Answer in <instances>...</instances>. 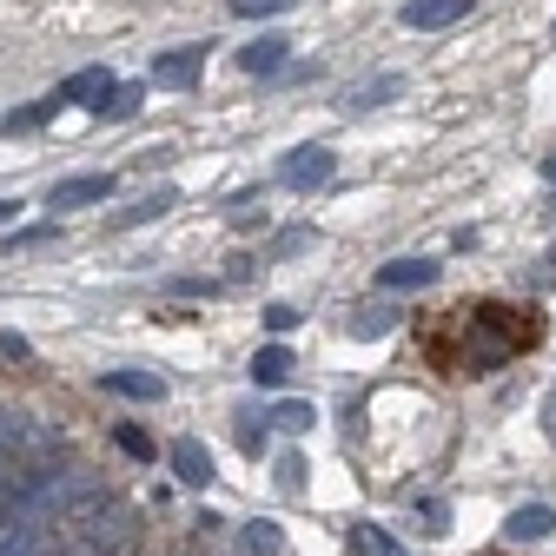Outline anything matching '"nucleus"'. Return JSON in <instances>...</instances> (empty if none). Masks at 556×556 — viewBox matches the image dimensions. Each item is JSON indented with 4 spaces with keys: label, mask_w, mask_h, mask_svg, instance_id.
Here are the masks:
<instances>
[{
    "label": "nucleus",
    "mask_w": 556,
    "mask_h": 556,
    "mask_svg": "<svg viewBox=\"0 0 556 556\" xmlns=\"http://www.w3.org/2000/svg\"><path fill=\"white\" fill-rule=\"evenodd\" d=\"M93 497V477L80 470H53V477H34V491L0 517V556H47L53 530L66 510H80Z\"/></svg>",
    "instance_id": "obj_1"
},
{
    "label": "nucleus",
    "mask_w": 556,
    "mask_h": 556,
    "mask_svg": "<svg viewBox=\"0 0 556 556\" xmlns=\"http://www.w3.org/2000/svg\"><path fill=\"white\" fill-rule=\"evenodd\" d=\"M60 556H126L132 549V536H139V517H132V504H113V497H87L80 510H66L60 517Z\"/></svg>",
    "instance_id": "obj_2"
},
{
    "label": "nucleus",
    "mask_w": 556,
    "mask_h": 556,
    "mask_svg": "<svg viewBox=\"0 0 556 556\" xmlns=\"http://www.w3.org/2000/svg\"><path fill=\"white\" fill-rule=\"evenodd\" d=\"M113 93H119V80L106 74V66H80V74H66V80H60L53 100H60V106H93V113H100Z\"/></svg>",
    "instance_id": "obj_3"
},
{
    "label": "nucleus",
    "mask_w": 556,
    "mask_h": 556,
    "mask_svg": "<svg viewBox=\"0 0 556 556\" xmlns=\"http://www.w3.org/2000/svg\"><path fill=\"white\" fill-rule=\"evenodd\" d=\"M338 173V153L331 147H299L286 166H278V179H286V186H299V192H312V186H325Z\"/></svg>",
    "instance_id": "obj_4"
},
{
    "label": "nucleus",
    "mask_w": 556,
    "mask_h": 556,
    "mask_svg": "<svg viewBox=\"0 0 556 556\" xmlns=\"http://www.w3.org/2000/svg\"><path fill=\"white\" fill-rule=\"evenodd\" d=\"M464 14H470V0H404V8H397V21H404V27H417V34L457 27Z\"/></svg>",
    "instance_id": "obj_5"
},
{
    "label": "nucleus",
    "mask_w": 556,
    "mask_h": 556,
    "mask_svg": "<svg viewBox=\"0 0 556 556\" xmlns=\"http://www.w3.org/2000/svg\"><path fill=\"white\" fill-rule=\"evenodd\" d=\"M113 199V173H74V179H60L47 192V205H60V213H74V205H100Z\"/></svg>",
    "instance_id": "obj_6"
},
{
    "label": "nucleus",
    "mask_w": 556,
    "mask_h": 556,
    "mask_svg": "<svg viewBox=\"0 0 556 556\" xmlns=\"http://www.w3.org/2000/svg\"><path fill=\"white\" fill-rule=\"evenodd\" d=\"M205 74V47H173L153 60V87H192Z\"/></svg>",
    "instance_id": "obj_7"
},
{
    "label": "nucleus",
    "mask_w": 556,
    "mask_h": 556,
    "mask_svg": "<svg viewBox=\"0 0 556 556\" xmlns=\"http://www.w3.org/2000/svg\"><path fill=\"white\" fill-rule=\"evenodd\" d=\"M378 286H384V292H417V286H438V258H391V265H378Z\"/></svg>",
    "instance_id": "obj_8"
},
{
    "label": "nucleus",
    "mask_w": 556,
    "mask_h": 556,
    "mask_svg": "<svg viewBox=\"0 0 556 556\" xmlns=\"http://www.w3.org/2000/svg\"><path fill=\"white\" fill-rule=\"evenodd\" d=\"M173 477L192 483V491H205V483H213V451H205L199 438H179L173 444Z\"/></svg>",
    "instance_id": "obj_9"
},
{
    "label": "nucleus",
    "mask_w": 556,
    "mask_h": 556,
    "mask_svg": "<svg viewBox=\"0 0 556 556\" xmlns=\"http://www.w3.org/2000/svg\"><path fill=\"white\" fill-rule=\"evenodd\" d=\"M286 60H292V40H286V34H258L252 47H239V66H245V74H278Z\"/></svg>",
    "instance_id": "obj_10"
},
{
    "label": "nucleus",
    "mask_w": 556,
    "mask_h": 556,
    "mask_svg": "<svg viewBox=\"0 0 556 556\" xmlns=\"http://www.w3.org/2000/svg\"><path fill=\"white\" fill-rule=\"evenodd\" d=\"M504 536L510 543H543V536H556V510L549 504H523V510H510Z\"/></svg>",
    "instance_id": "obj_11"
},
{
    "label": "nucleus",
    "mask_w": 556,
    "mask_h": 556,
    "mask_svg": "<svg viewBox=\"0 0 556 556\" xmlns=\"http://www.w3.org/2000/svg\"><path fill=\"white\" fill-rule=\"evenodd\" d=\"M100 391H113V397H139V404H160V397H166V378H153V371H106Z\"/></svg>",
    "instance_id": "obj_12"
},
{
    "label": "nucleus",
    "mask_w": 556,
    "mask_h": 556,
    "mask_svg": "<svg viewBox=\"0 0 556 556\" xmlns=\"http://www.w3.org/2000/svg\"><path fill=\"white\" fill-rule=\"evenodd\" d=\"M397 93H404V74H371V80H358L352 93H344V106L365 113V106H384V100H397Z\"/></svg>",
    "instance_id": "obj_13"
},
{
    "label": "nucleus",
    "mask_w": 556,
    "mask_h": 556,
    "mask_svg": "<svg viewBox=\"0 0 556 556\" xmlns=\"http://www.w3.org/2000/svg\"><path fill=\"white\" fill-rule=\"evenodd\" d=\"M286 378H292V352H286V344H258L252 384H286Z\"/></svg>",
    "instance_id": "obj_14"
},
{
    "label": "nucleus",
    "mask_w": 556,
    "mask_h": 556,
    "mask_svg": "<svg viewBox=\"0 0 556 556\" xmlns=\"http://www.w3.org/2000/svg\"><path fill=\"white\" fill-rule=\"evenodd\" d=\"M352 556H404V543L384 536L378 523H358V530H352Z\"/></svg>",
    "instance_id": "obj_15"
},
{
    "label": "nucleus",
    "mask_w": 556,
    "mask_h": 556,
    "mask_svg": "<svg viewBox=\"0 0 556 556\" xmlns=\"http://www.w3.org/2000/svg\"><path fill=\"white\" fill-rule=\"evenodd\" d=\"M166 205H179V192H173V186H160V192H147L139 205H126L119 226H147V219H160V213H166Z\"/></svg>",
    "instance_id": "obj_16"
},
{
    "label": "nucleus",
    "mask_w": 556,
    "mask_h": 556,
    "mask_svg": "<svg viewBox=\"0 0 556 556\" xmlns=\"http://www.w3.org/2000/svg\"><path fill=\"white\" fill-rule=\"evenodd\" d=\"M391 325H397V312H384V305H371V312H358V318H352V338H384Z\"/></svg>",
    "instance_id": "obj_17"
},
{
    "label": "nucleus",
    "mask_w": 556,
    "mask_h": 556,
    "mask_svg": "<svg viewBox=\"0 0 556 556\" xmlns=\"http://www.w3.org/2000/svg\"><path fill=\"white\" fill-rule=\"evenodd\" d=\"M299 0H232V14L239 21H265V14H292Z\"/></svg>",
    "instance_id": "obj_18"
},
{
    "label": "nucleus",
    "mask_w": 556,
    "mask_h": 556,
    "mask_svg": "<svg viewBox=\"0 0 556 556\" xmlns=\"http://www.w3.org/2000/svg\"><path fill=\"white\" fill-rule=\"evenodd\" d=\"M278 491H286V497H299V491H305V457H292V451L278 457Z\"/></svg>",
    "instance_id": "obj_19"
},
{
    "label": "nucleus",
    "mask_w": 556,
    "mask_h": 556,
    "mask_svg": "<svg viewBox=\"0 0 556 556\" xmlns=\"http://www.w3.org/2000/svg\"><path fill=\"white\" fill-rule=\"evenodd\" d=\"M232 226H265V199L258 192H239L232 199Z\"/></svg>",
    "instance_id": "obj_20"
},
{
    "label": "nucleus",
    "mask_w": 556,
    "mask_h": 556,
    "mask_svg": "<svg viewBox=\"0 0 556 556\" xmlns=\"http://www.w3.org/2000/svg\"><path fill=\"white\" fill-rule=\"evenodd\" d=\"M271 425H278V431H312V404H278Z\"/></svg>",
    "instance_id": "obj_21"
},
{
    "label": "nucleus",
    "mask_w": 556,
    "mask_h": 556,
    "mask_svg": "<svg viewBox=\"0 0 556 556\" xmlns=\"http://www.w3.org/2000/svg\"><path fill=\"white\" fill-rule=\"evenodd\" d=\"M53 113H60V100H40V106H21L8 126H14V132H34V126H40V119H53Z\"/></svg>",
    "instance_id": "obj_22"
},
{
    "label": "nucleus",
    "mask_w": 556,
    "mask_h": 556,
    "mask_svg": "<svg viewBox=\"0 0 556 556\" xmlns=\"http://www.w3.org/2000/svg\"><path fill=\"white\" fill-rule=\"evenodd\" d=\"M417 523H425L431 536H444V530H451V510H444L438 497H425V504H417Z\"/></svg>",
    "instance_id": "obj_23"
},
{
    "label": "nucleus",
    "mask_w": 556,
    "mask_h": 556,
    "mask_svg": "<svg viewBox=\"0 0 556 556\" xmlns=\"http://www.w3.org/2000/svg\"><path fill=\"white\" fill-rule=\"evenodd\" d=\"M119 451H126V457H153V438L139 431V425H119Z\"/></svg>",
    "instance_id": "obj_24"
},
{
    "label": "nucleus",
    "mask_w": 556,
    "mask_h": 556,
    "mask_svg": "<svg viewBox=\"0 0 556 556\" xmlns=\"http://www.w3.org/2000/svg\"><path fill=\"white\" fill-rule=\"evenodd\" d=\"M278 543H286V536H278L271 523H252V530H245V549H258V556H271Z\"/></svg>",
    "instance_id": "obj_25"
},
{
    "label": "nucleus",
    "mask_w": 556,
    "mask_h": 556,
    "mask_svg": "<svg viewBox=\"0 0 556 556\" xmlns=\"http://www.w3.org/2000/svg\"><path fill=\"white\" fill-rule=\"evenodd\" d=\"M132 106H139V87H119V93H113V100L100 106V119H126Z\"/></svg>",
    "instance_id": "obj_26"
},
{
    "label": "nucleus",
    "mask_w": 556,
    "mask_h": 556,
    "mask_svg": "<svg viewBox=\"0 0 556 556\" xmlns=\"http://www.w3.org/2000/svg\"><path fill=\"white\" fill-rule=\"evenodd\" d=\"M299 325V305H265V331H292Z\"/></svg>",
    "instance_id": "obj_27"
},
{
    "label": "nucleus",
    "mask_w": 556,
    "mask_h": 556,
    "mask_svg": "<svg viewBox=\"0 0 556 556\" xmlns=\"http://www.w3.org/2000/svg\"><path fill=\"white\" fill-rule=\"evenodd\" d=\"M0 352H8V358H27V338H21V331H0Z\"/></svg>",
    "instance_id": "obj_28"
},
{
    "label": "nucleus",
    "mask_w": 556,
    "mask_h": 556,
    "mask_svg": "<svg viewBox=\"0 0 556 556\" xmlns=\"http://www.w3.org/2000/svg\"><path fill=\"white\" fill-rule=\"evenodd\" d=\"M239 444L245 451H265V425H239Z\"/></svg>",
    "instance_id": "obj_29"
},
{
    "label": "nucleus",
    "mask_w": 556,
    "mask_h": 556,
    "mask_svg": "<svg viewBox=\"0 0 556 556\" xmlns=\"http://www.w3.org/2000/svg\"><path fill=\"white\" fill-rule=\"evenodd\" d=\"M14 213H21V199H0V226H14Z\"/></svg>",
    "instance_id": "obj_30"
},
{
    "label": "nucleus",
    "mask_w": 556,
    "mask_h": 556,
    "mask_svg": "<svg viewBox=\"0 0 556 556\" xmlns=\"http://www.w3.org/2000/svg\"><path fill=\"white\" fill-rule=\"evenodd\" d=\"M536 286H556V252H549V265L536 271Z\"/></svg>",
    "instance_id": "obj_31"
},
{
    "label": "nucleus",
    "mask_w": 556,
    "mask_h": 556,
    "mask_svg": "<svg viewBox=\"0 0 556 556\" xmlns=\"http://www.w3.org/2000/svg\"><path fill=\"white\" fill-rule=\"evenodd\" d=\"M543 417H549V438H556V391H549V404H543Z\"/></svg>",
    "instance_id": "obj_32"
},
{
    "label": "nucleus",
    "mask_w": 556,
    "mask_h": 556,
    "mask_svg": "<svg viewBox=\"0 0 556 556\" xmlns=\"http://www.w3.org/2000/svg\"><path fill=\"white\" fill-rule=\"evenodd\" d=\"M543 179H549V186H556V153H549V160H543Z\"/></svg>",
    "instance_id": "obj_33"
},
{
    "label": "nucleus",
    "mask_w": 556,
    "mask_h": 556,
    "mask_svg": "<svg viewBox=\"0 0 556 556\" xmlns=\"http://www.w3.org/2000/svg\"><path fill=\"white\" fill-rule=\"evenodd\" d=\"M549 40H556V27H549Z\"/></svg>",
    "instance_id": "obj_34"
}]
</instances>
